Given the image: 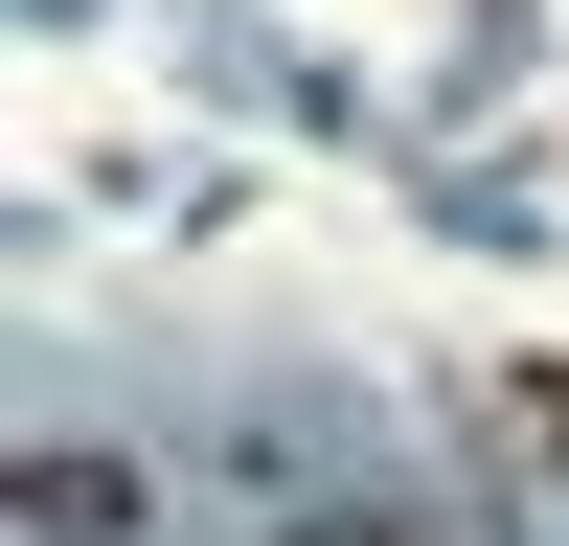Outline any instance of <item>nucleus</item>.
I'll return each instance as SVG.
<instances>
[{
    "mask_svg": "<svg viewBox=\"0 0 569 546\" xmlns=\"http://www.w3.org/2000/svg\"><path fill=\"white\" fill-rule=\"evenodd\" d=\"M525 433H547V455H569V364H525Z\"/></svg>",
    "mask_w": 569,
    "mask_h": 546,
    "instance_id": "nucleus-1",
    "label": "nucleus"
}]
</instances>
